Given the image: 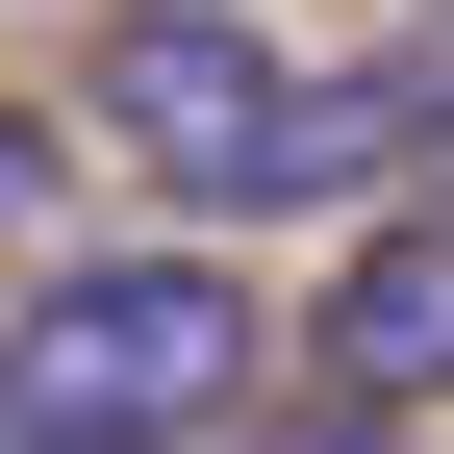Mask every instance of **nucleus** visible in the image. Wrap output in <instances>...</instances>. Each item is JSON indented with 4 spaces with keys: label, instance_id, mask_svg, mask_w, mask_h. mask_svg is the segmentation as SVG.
Here are the masks:
<instances>
[{
    "label": "nucleus",
    "instance_id": "1",
    "mask_svg": "<svg viewBox=\"0 0 454 454\" xmlns=\"http://www.w3.org/2000/svg\"><path fill=\"white\" fill-rule=\"evenodd\" d=\"M253 429V278L227 253H51L0 328V454H202Z\"/></svg>",
    "mask_w": 454,
    "mask_h": 454
},
{
    "label": "nucleus",
    "instance_id": "2",
    "mask_svg": "<svg viewBox=\"0 0 454 454\" xmlns=\"http://www.w3.org/2000/svg\"><path fill=\"white\" fill-rule=\"evenodd\" d=\"M101 127H127L202 227H253V202L379 177V152H404V76H303V51H278V26H227V0H152V26L101 51Z\"/></svg>",
    "mask_w": 454,
    "mask_h": 454
},
{
    "label": "nucleus",
    "instance_id": "3",
    "mask_svg": "<svg viewBox=\"0 0 454 454\" xmlns=\"http://www.w3.org/2000/svg\"><path fill=\"white\" fill-rule=\"evenodd\" d=\"M303 354H328V404H454V177L404 202V227H354L328 253V303H303Z\"/></svg>",
    "mask_w": 454,
    "mask_h": 454
},
{
    "label": "nucleus",
    "instance_id": "4",
    "mask_svg": "<svg viewBox=\"0 0 454 454\" xmlns=\"http://www.w3.org/2000/svg\"><path fill=\"white\" fill-rule=\"evenodd\" d=\"M202 454H404L379 404H303V429H202Z\"/></svg>",
    "mask_w": 454,
    "mask_h": 454
},
{
    "label": "nucleus",
    "instance_id": "5",
    "mask_svg": "<svg viewBox=\"0 0 454 454\" xmlns=\"http://www.w3.org/2000/svg\"><path fill=\"white\" fill-rule=\"evenodd\" d=\"M404 152H454V26H429V51H404Z\"/></svg>",
    "mask_w": 454,
    "mask_h": 454
},
{
    "label": "nucleus",
    "instance_id": "6",
    "mask_svg": "<svg viewBox=\"0 0 454 454\" xmlns=\"http://www.w3.org/2000/svg\"><path fill=\"white\" fill-rule=\"evenodd\" d=\"M26 202H51V127H26V101H0V227H26Z\"/></svg>",
    "mask_w": 454,
    "mask_h": 454
}]
</instances>
